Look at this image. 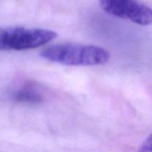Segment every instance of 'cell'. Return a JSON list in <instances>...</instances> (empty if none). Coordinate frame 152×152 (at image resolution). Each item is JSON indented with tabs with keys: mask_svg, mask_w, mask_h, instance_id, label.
<instances>
[{
	"mask_svg": "<svg viewBox=\"0 0 152 152\" xmlns=\"http://www.w3.org/2000/svg\"><path fill=\"white\" fill-rule=\"evenodd\" d=\"M105 13L139 25L152 24V9L139 0H98Z\"/></svg>",
	"mask_w": 152,
	"mask_h": 152,
	"instance_id": "3957f363",
	"label": "cell"
},
{
	"mask_svg": "<svg viewBox=\"0 0 152 152\" xmlns=\"http://www.w3.org/2000/svg\"><path fill=\"white\" fill-rule=\"evenodd\" d=\"M12 97L15 102L28 105H37L43 100L41 92L34 84L31 83L20 86L13 92Z\"/></svg>",
	"mask_w": 152,
	"mask_h": 152,
	"instance_id": "277c9868",
	"label": "cell"
},
{
	"mask_svg": "<svg viewBox=\"0 0 152 152\" xmlns=\"http://www.w3.org/2000/svg\"><path fill=\"white\" fill-rule=\"evenodd\" d=\"M40 56L45 59L72 66H92L107 63L110 54L107 50L92 45L62 43L43 49Z\"/></svg>",
	"mask_w": 152,
	"mask_h": 152,
	"instance_id": "6da1fadb",
	"label": "cell"
},
{
	"mask_svg": "<svg viewBox=\"0 0 152 152\" xmlns=\"http://www.w3.org/2000/svg\"><path fill=\"white\" fill-rule=\"evenodd\" d=\"M139 152H152V134H151L139 148Z\"/></svg>",
	"mask_w": 152,
	"mask_h": 152,
	"instance_id": "5b68a950",
	"label": "cell"
},
{
	"mask_svg": "<svg viewBox=\"0 0 152 152\" xmlns=\"http://www.w3.org/2000/svg\"><path fill=\"white\" fill-rule=\"evenodd\" d=\"M58 34L43 28L11 26L0 28V50H30L45 45Z\"/></svg>",
	"mask_w": 152,
	"mask_h": 152,
	"instance_id": "7a4b0ae2",
	"label": "cell"
}]
</instances>
